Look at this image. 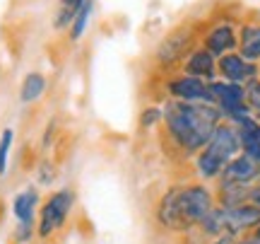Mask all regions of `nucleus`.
Returning <instances> with one entry per match:
<instances>
[{
  "label": "nucleus",
  "mask_w": 260,
  "mask_h": 244,
  "mask_svg": "<svg viewBox=\"0 0 260 244\" xmlns=\"http://www.w3.org/2000/svg\"><path fill=\"white\" fill-rule=\"evenodd\" d=\"M224 121L222 112L210 102H181L169 99L161 106V123L167 126L171 143L186 155H198L210 141L214 128Z\"/></svg>",
  "instance_id": "nucleus-1"
},
{
  "label": "nucleus",
  "mask_w": 260,
  "mask_h": 244,
  "mask_svg": "<svg viewBox=\"0 0 260 244\" xmlns=\"http://www.w3.org/2000/svg\"><path fill=\"white\" fill-rule=\"evenodd\" d=\"M214 208L212 194L203 184H188V186H174L161 198L157 210L159 223L169 230L186 232L193 230L210 215Z\"/></svg>",
  "instance_id": "nucleus-2"
},
{
  "label": "nucleus",
  "mask_w": 260,
  "mask_h": 244,
  "mask_svg": "<svg viewBox=\"0 0 260 244\" xmlns=\"http://www.w3.org/2000/svg\"><path fill=\"white\" fill-rule=\"evenodd\" d=\"M241 152V143H239V133L232 121L224 119L214 133L210 135V141L205 143V148L198 152L195 157V167L198 174L203 179H217L222 174V169Z\"/></svg>",
  "instance_id": "nucleus-3"
},
{
  "label": "nucleus",
  "mask_w": 260,
  "mask_h": 244,
  "mask_svg": "<svg viewBox=\"0 0 260 244\" xmlns=\"http://www.w3.org/2000/svg\"><path fill=\"white\" fill-rule=\"evenodd\" d=\"M260 225V208L253 203H241V206H229V208H212L210 215L205 218L200 227L207 235L214 237H236L241 232L255 230Z\"/></svg>",
  "instance_id": "nucleus-4"
},
{
  "label": "nucleus",
  "mask_w": 260,
  "mask_h": 244,
  "mask_svg": "<svg viewBox=\"0 0 260 244\" xmlns=\"http://www.w3.org/2000/svg\"><path fill=\"white\" fill-rule=\"evenodd\" d=\"M210 94H212V104L222 112L226 121H236L239 116H246L248 104H246V87L229 80H210Z\"/></svg>",
  "instance_id": "nucleus-5"
},
{
  "label": "nucleus",
  "mask_w": 260,
  "mask_h": 244,
  "mask_svg": "<svg viewBox=\"0 0 260 244\" xmlns=\"http://www.w3.org/2000/svg\"><path fill=\"white\" fill-rule=\"evenodd\" d=\"M75 203V194L73 191H56L53 196L48 198L44 208H41V215H39V235L41 237H51L56 230L65 225V220L70 215V208Z\"/></svg>",
  "instance_id": "nucleus-6"
},
{
  "label": "nucleus",
  "mask_w": 260,
  "mask_h": 244,
  "mask_svg": "<svg viewBox=\"0 0 260 244\" xmlns=\"http://www.w3.org/2000/svg\"><path fill=\"white\" fill-rule=\"evenodd\" d=\"M260 179V162L251 160L248 155L239 152L219 174V188L224 186H253V181Z\"/></svg>",
  "instance_id": "nucleus-7"
},
{
  "label": "nucleus",
  "mask_w": 260,
  "mask_h": 244,
  "mask_svg": "<svg viewBox=\"0 0 260 244\" xmlns=\"http://www.w3.org/2000/svg\"><path fill=\"white\" fill-rule=\"evenodd\" d=\"M167 92L171 99H181V102H210L212 104V94H210V83L200 80L193 75H178L171 77L167 83Z\"/></svg>",
  "instance_id": "nucleus-8"
},
{
  "label": "nucleus",
  "mask_w": 260,
  "mask_h": 244,
  "mask_svg": "<svg viewBox=\"0 0 260 244\" xmlns=\"http://www.w3.org/2000/svg\"><path fill=\"white\" fill-rule=\"evenodd\" d=\"M217 73L224 77V80H229V83H236V85H248L251 80L258 77V66L248 61V58H243L241 53H224V56L217 58Z\"/></svg>",
  "instance_id": "nucleus-9"
},
{
  "label": "nucleus",
  "mask_w": 260,
  "mask_h": 244,
  "mask_svg": "<svg viewBox=\"0 0 260 244\" xmlns=\"http://www.w3.org/2000/svg\"><path fill=\"white\" fill-rule=\"evenodd\" d=\"M37 203H39V194L34 188H27L15 196L12 201V213L17 218V239L19 242H27L31 237V225H34V213H37Z\"/></svg>",
  "instance_id": "nucleus-10"
},
{
  "label": "nucleus",
  "mask_w": 260,
  "mask_h": 244,
  "mask_svg": "<svg viewBox=\"0 0 260 244\" xmlns=\"http://www.w3.org/2000/svg\"><path fill=\"white\" fill-rule=\"evenodd\" d=\"M190 48V32L188 29H178L171 37L161 41V46L157 48V63L159 66H174L178 61H183Z\"/></svg>",
  "instance_id": "nucleus-11"
},
{
  "label": "nucleus",
  "mask_w": 260,
  "mask_h": 244,
  "mask_svg": "<svg viewBox=\"0 0 260 244\" xmlns=\"http://www.w3.org/2000/svg\"><path fill=\"white\" fill-rule=\"evenodd\" d=\"M239 133V143H241V152L248 155L251 160L260 162V121H255L251 114L239 116L236 121H232Z\"/></svg>",
  "instance_id": "nucleus-12"
},
{
  "label": "nucleus",
  "mask_w": 260,
  "mask_h": 244,
  "mask_svg": "<svg viewBox=\"0 0 260 244\" xmlns=\"http://www.w3.org/2000/svg\"><path fill=\"white\" fill-rule=\"evenodd\" d=\"M236 46H239V39H236V32H234L232 24H217V27L210 29V34L205 37V48H207L214 58L224 56V53H232Z\"/></svg>",
  "instance_id": "nucleus-13"
},
{
  "label": "nucleus",
  "mask_w": 260,
  "mask_h": 244,
  "mask_svg": "<svg viewBox=\"0 0 260 244\" xmlns=\"http://www.w3.org/2000/svg\"><path fill=\"white\" fill-rule=\"evenodd\" d=\"M183 73L193 77H200V80H212L214 73H217V58L207 51V48H195L190 51L186 58V66H183Z\"/></svg>",
  "instance_id": "nucleus-14"
},
{
  "label": "nucleus",
  "mask_w": 260,
  "mask_h": 244,
  "mask_svg": "<svg viewBox=\"0 0 260 244\" xmlns=\"http://www.w3.org/2000/svg\"><path fill=\"white\" fill-rule=\"evenodd\" d=\"M239 48H241V56L248 61H260V24H246L241 29V37H239Z\"/></svg>",
  "instance_id": "nucleus-15"
},
{
  "label": "nucleus",
  "mask_w": 260,
  "mask_h": 244,
  "mask_svg": "<svg viewBox=\"0 0 260 244\" xmlns=\"http://www.w3.org/2000/svg\"><path fill=\"white\" fill-rule=\"evenodd\" d=\"M44 92H46V77L41 75V73H29V75L24 77V83H22L19 99L24 104H31V102H37Z\"/></svg>",
  "instance_id": "nucleus-16"
},
{
  "label": "nucleus",
  "mask_w": 260,
  "mask_h": 244,
  "mask_svg": "<svg viewBox=\"0 0 260 244\" xmlns=\"http://www.w3.org/2000/svg\"><path fill=\"white\" fill-rule=\"evenodd\" d=\"M84 0H60V5H58V12H56V19H53V24L56 29H65L73 24L75 15L80 12Z\"/></svg>",
  "instance_id": "nucleus-17"
},
{
  "label": "nucleus",
  "mask_w": 260,
  "mask_h": 244,
  "mask_svg": "<svg viewBox=\"0 0 260 244\" xmlns=\"http://www.w3.org/2000/svg\"><path fill=\"white\" fill-rule=\"evenodd\" d=\"M89 17H92V0H84L82 3V8H80V12L75 15L73 19V24H70V37L77 41V39L82 37L84 32H87V24H89Z\"/></svg>",
  "instance_id": "nucleus-18"
},
{
  "label": "nucleus",
  "mask_w": 260,
  "mask_h": 244,
  "mask_svg": "<svg viewBox=\"0 0 260 244\" xmlns=\"http://www.w3.org/2000/svg\"><path fill=\"white\" fill-rule=\"evenodd\" d=\"M246 87V104H248V112L255 121H260V80H251L248 85H243Z\"/></svg>",
  "instance_id": "nucleus-19"
},
{
  "label": "nucleus",
  "mask_w": 260,
  "mask_h": 244,
  "mask_svg": "<svg viewBox=\"0 0 260 244\" xmlns=\"http://www.w3.org/2000/svg\"><path fill=\"white\" fill-rule=\"evenodd\" d=\"M12 141H15V131L5 128L0 133V174L8 172V160H10V150H12Z\"/></svg>",
  "instance_id": "nucleus-20"
},
{
  "label": "nucleus",
  "mask_w": 260,
  "mask_h": 244,
  "mask_svg": "<svg viewBox=\"0 0 260 244\" xmlns=\"http://www.w3.org/2000/svg\"><path fill=\"white\" fill-rule=\"evenodd\" d=\"M157 123H161V106H147L140 114V126L142 128H152Z\"/></svg>",
  "instance_id": "nucleus-21"
},
{
  "label": "nucleus",
  "mask_w": 260,
  "mask_h": 244,
  "mask_svg": "<svg viewBox=\"0 0 260 244\" xmlns=\"http://www.w3.org/2000/svg\"><path fill=\"white\" fill-rule=\"evenodd\" d=\"M51 179H53V169H51L48 162H44L41 169H39V181H41V184H51Z\"/></svg>",
  "instance_id": "nucleus-22"
},
{
  "label": "nucleus",
  "mask_w": 260,
  "mask_h": 244,
  "mask_svg": "<svg viewBox=\"0 0 260 244\" xmlns=\"http://www.w3.org/2000/svg\"><path fill=\"white\" fill-rule=\"evenodd\" d=\"M248 203H253V206L260 208V184L251 186V194H248Z\"/></svg>",
  "instance_id": "nucleus-23"
},
{
  "label": "nucleus",
  "mask_w": 260,
  "mask_h": 244,
  "mask_svg": "<svg viewBox=\"0 0 260 244\" xmlns=\"http://www.w3.org/2000/svg\"><path fill=\"white\" fill-rule=\"evenodd\" d=\"M212 244H236V239H234V237H229V235H222V237H217Z\"/></svg>",
  "instance_id": "nucleus-24"
},
{
  "label": "nucleus",
  "mask_w": 260,
  "mask_h": 244,
  "mask_svg": "<svg viewBox=\"0 0 260 244\" xmlns=\"http://www.w3.org/2000/svg\"><path fill=\"white\" fill-rule=\"evenodd\" d=\"M236 244H260V239H255V237H248V239H243V242H236Z\"/></svg>",
  "instance_id": "nucleus-25"
},
{
  "label": "nucleus",
  "mask_w": 260,
  "mask_h": 244,
  "mask_svg": "<svg viewBox=\"0 0 260 244\" xmlns=\"http://www.w3.org/2000/svg\"><path fill=\"white\" fill-rule=\"evenodd\" d=\"M253 237H255V239H260V225L255 227V230H253Z\"/></svg>",
  "instance_id": "nucleus-26"
}]
</instances>
